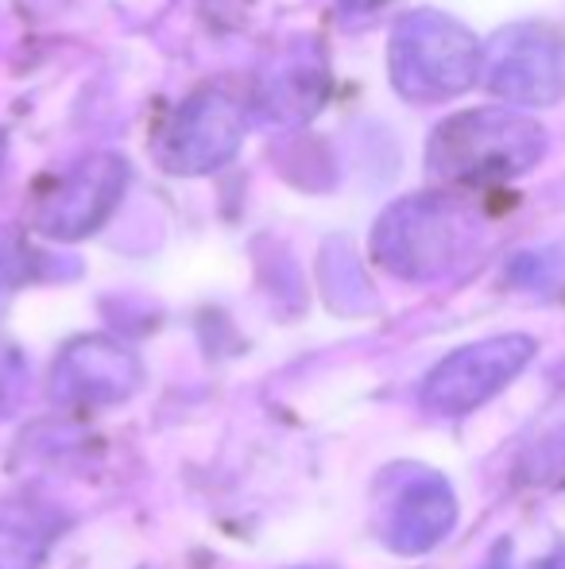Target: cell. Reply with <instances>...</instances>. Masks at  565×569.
Listing matches in <instances>:
<instances>
[{"label": "cell", "instance_id": "6da1fadb", "mask_svg": "<svg viewBox=\"0 0 565 569\" xmlns=\"http://www.w3.org/2000/svg\"><path fill=\"white\" fill-rule=\"evenodd\" d=\"M546 156V128L512 109H468L434 128L426 171L461 187H500Z\"/></svg>", "mask_w": 565, "mask_h": 569}, {"label": "cell", "instance_id": "30bf717a", "mask_svg": "<svg viewBox=\"0 0 565 569\" xmlns=\"http://www.w3.org/2000/svg\"><path fill=\"white\" fill-rule=\"evenodd\" d=\"M488 569H500V566H488Z\"/></svg>", "mask_w": 565, "mask_h": 569}, {"label": "cell", "instance_id": "ba28073f", "mask_svg": "<svg viewBox=\"0 0 565 569\" xmlns=\"http://www.w3.org/2000/svg\"><path fill=\"white\" fill-rule=\"evenodd\" d=\"M538 569H565V547L554 550L551 558H543V566H538Z\"/></svg>", "mask_w": 565, "mask_h": 569}, {"label": "cell", "instance_id": "7a4b0ae2", "mask_svg": "<svg viewBox=\"0 0 565 569\" xmlns=\"http://www.w3.org/2000/svg\"><path fill=\"white\" fill-rule=\"evenodd\" d=\"M484 70V47L468 28L442 12H411L392 36V82L411 101H450L473 90Z\"/></svg>", "mask_w": 565, "mask_h": 569}, {"label": "cell", "instance_id": "52a82bcc", "mask_svg": "<svg viewBox=\"0 0 565 569\" xmlns=\"http://www.w3.org/2000/svg\"><path fill=\"white\" fill-rule=\"evenodd\" d=\"M453 519H457V500H453L450 485L442 477H418L400 496L387 539L403 555H423V550L437 547L450 535Z\"/></svg>", "mask_w": 565, "mask_h": 569}, {"label": "cell", "instance_id": "3957f363", "mask_svg": "<svg viewBox=\"0 0 565 569\" xmlns=\"http://www.w3.org/2000/svg\"><path fill=\"white\" fill-rule=\"evenodd\" d=\"M476 226L457 198L418 194L392 206L376 229V256L407 279H434L450 271L473 244Z\"/></svg>", "mask_w": 565, "mask_h": 569}, {"label": "cell", "instance_id": "9c48e42d", "mask_svg": "<svg viewBox=\"0 0 565 569\" xmlns=\"http://www.w3.org/2000/svg\"><path fill=\"white\" fill-rule=\"evenodd\" d=\"M349 8H380V4H387V0H345Z\"/></svg>", "mask_w": 565, "mask_h": 569}, {"label": "cell", "instance_id": "5b68a950", "mask_svg": "<svg viewBox=\"0 0 565 569\" xmlns=\"http://www.w3.org/2000/svg\"><path fill=\"white\" fill-rule=\"evenodd\" d=\"M484 78L512 106H554L565 98V36L546 23L504 28L484 51Z\"/></svg>", "mask_w": 565, "mask_h": 569}, {"label": "cell", "instance_id": "8992f818", "mask_svg": "<svg viewBox=\"0 0 565 569\" xmlns=\"http://www.w3.org/2000/svg\"><path fill=\"white\" fill-rule=\"evenodd\" d=\"M241 113L221 93H198L179 109V117L167 124L159 151L171 171H213L225 159H233L241 143Z\"/></svg>", "mask_w": 565, "mask_h": 569}, {"label": "cell", "instance_id": "277c9868", "mask_svg": "<svg viewBox=\"0 0 565 569\" xmlns=\"http://www.w3.org/2000/svg\"><path fill=\"white\" fill-rule=\"evenodd\" d=\"M535 338L500 333L450 352L423 383V403L434 415H468L507 388L535 357Z\"/></svg>", "mask_w": 565, "mask_h": 569}]
</instances>
